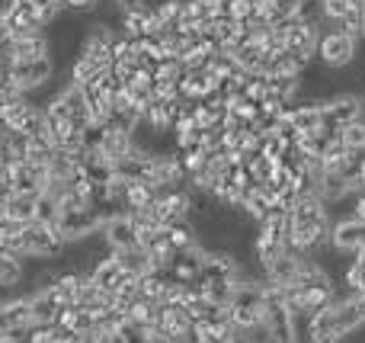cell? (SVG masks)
I'll return each instance as SVG.
<instances>
[{"label":"cell","instance_id":"6da1fadb","mask_svg":"<svg viewBox=\"0 0 365 343\" xmlns=\"http://www.w3.org/2000/svg\"><path fill=\"white\" fill-rule=\"evenodd\" d=\"M356 51H359V42L353 36H346L343 29L336 26H327L317 39V55L314 61L324 64L327 71H346L349 64L356 61Z\"/></svg>","mask_w":365,"mask_h":343},{"label":"cell","instance_id":"7a4b0ae2","mask_svg":"<svg viewBox=\"0 0 365 343\" xmlns=\"http://www.w3.org/2000/svg\"><path fill=\"white\" fill-rule=\"evenodd\" d=\"M6 74H10V81L16 83L26 96H32L36 90L51 83V77H55V61H51V55L36 58V61H13V68L6 71Z\"/></svg>","mask_w":365,"mask_h":343},{"label":"cell","instance_id":"3957f363","mask_svg":"<svg viewBox=\"0 0 365 343\" xmlns=\"http://www.w3.org/2000/svg\"><path fill=\"white\" fill-rule=\"evenodd\" d=\"M48 55V32H26L13 36V61H36Z\"/></svg>","mask_w":365,"mask_h":343},{"label":"cell","instance_id":"277c9868","mask_svg":"<svg viewBox=\"0 0 365 343\" xmlns=\"http://www.w3.org/2000/svg\"><path fill=\"white\" fill-rule=\"evenodd\" d=\"M26 282V260L13 250H0V289L16 295V286Z\"/></svg>","mask_w":365,"mask_h":343},{"label":"cell","instance_id":"5b68a950","mask_svg":"<svg viewBox=\"0 0 365 343\" xmlns=\"http://www.w3.org/2000/svg\"><path fill=\"white\" fill-rule=\"evenodd\" d=\"M36 199L38 196H23V193H13L10 203L4 205L10 225H32V222H36Z\"/></svg>","mask_w":365,"mask_h":343},{"label":"cell","instance_id":"8992f818","mask_svg":"<svg viewBox=\"0 0 365 343\" xmlns=\"http://www.w3.org/2000/svg\"><path fill=\"white\" fill-rule=\"evenodd\" d=\"M100 151H103V158H106L109 164H115V160H122L125 154H132V135H128V132H113V128H106Z\"/></svg>","mask_w":365,"mask_h":343},{"label":"cell","instance_id":"52a82bcc","mask_svg":"<svg viewBox=\"0 0 365 343\" xmlns=\"http://www.w3.org/2000/svg\"><path fill=\"white\" fill-rule=\"evenodd\" d=\"M103 64H96V61H90V58H81L77 55L74 61H71V83H74V87H93L96 81H100V74H103Z\"/></svg>","mask_w":365,"mask_h":343},{"label":"cell","instance_id":"ba28073f","mask_svg":"<svg viewBox=\"0 0 365 343\" xmlns=\"http://www.w3.org/2000/svg\"><path fill=\"white\" fill-rule=\"evenodd\" d=\"M154 199H158V193L151 190V183H145V180H135V183H128V190H125V212H145V209H151Z\"/></svg>","mask_w":365,"mask_h":343},{"label":"cell","instance_id":"9c48e42d","mask_svg":"<svg viewBox=\"0 0 365 343\" xmlns=\"http://www.w3.org/2000/svg\"><path fill=\"white\" fill-rule=\"evenodd\" d=\"M336 29H343L346 36H353L356 42H365V4H353L349 13L336 23Z\"/></svg>","mask_w":365,"mask_h":343},{"label":"cell","instance_id":"30bf717a","mask_svg":"<svg viewBox=\"0 0 365 343\" xmlns=\"http://www.w3.org/2000/svg\"><path fill=\"white\" fill-rule=\"evenodd\" d=\"M336 138L343 141L346 151H365V119H356V122H349V126H343L340 132H336Z\"/></svg>","mask_w":365,"mask_h":343},{"label":"cell","instance_id":"8fae6325","mask_svg":"<svg viewBox=\"0 0 365 343\" xmlns=\"http://www.w3.org/2000/svg\"><path fill=\"white\" fill-rule=\"evenodd\" d=\"M221 4H225V16L231 23H250L253 13H257L253 0H221Z\"/></svg>","mask_w":365,"mask_h":343},{"label":"cell","instance_id":"7c38bea8","mask_svg":"<svg viewBox=\"0 0 365 343\" xmlns=\"http://www.w3.org/2000/svg\"><path fill=\"white\" fill-rule=\"evenodd\" d=\"M349 6H353V0H321L324 26H336L349 13Z\"/></svg>","mask_w":365,"mask_h":343},{"label":"cell","instance_id":"4fadbf2b","mask_svg":"<svg viewBox=\"0 0 365 343\" xmlns=\"http://www.w3.org/2000/svg\"><path fill=\"white\" fill-rule=\"evenodd\" d=\"M109 6H113L119 16H128V13H138V10H145V0H106Z\"/></svg>","mask_w":365,"mask_h":343},{"label":"cell","instance_id":"5bb4252c","mask_svg":"<svg viewBox=\"0 0 365 343\" xmlns=\"http://www.w3.org/2000/svg\"><path fill=\"white\" fill-rule=\"evenodd\" d=\"M272 6H276V13L282 19H289V16H298V10H302V4L304 0H269Z\"/></svg>","mask_w":365,"mask_h":343},{"label":"cell","instance_id":"9a60e30c","mask_svg":"<svg viewBox=\"0 0 365 343\" xmlns=\"http://www.w3.org/2000/svg\"><path fill=\"white\" fill-rule=\"evenodd\" d=\"M103 0H68V10L74 13H83V16H93L96 10H100Z\"/></svg>","mask_w":365,"mask_h":343},{"label":"cell","instance_id":"2e32d148","mask_svg":"<svg viewBox=\"0 0 365 343\" xmlns=\"http://www.w3.org/2000/svg\"><path fill=\"white\" fill-rule=\"evenodd\" d=\"M10 196H13V186H10V173H6V167H4V170H0V209L10 203Z\"/></svg>","mask_w":365,"mask_h":343},{"label":"cell","instance_id":"e0dca14e","mask_svg":"<svg viewBox=\"0 0 365 343\" xmlns=\"http://www.w3.org/2000/svg\"><path fill=\"white\" fill-rule=\"evenodd\" d=\"M349 218H356V222L365 225V193H356L353 196V212H349Z\"/></svg>","mask_w":365,"mask_h":343},{"label":"cell","instance_id":"ac0fdd59","mask_svg":"<svg viewBox=\"0 0 365 343\" xmlns=\"http://www.w3.org/2000/svg\"><path fill=\"white\" fill-rule=\"evenodd\" d=\"M170 4H173V6H177V10H180V13H186V10H192V6H199V4H202V0H170Z\"/></svg>","mask_w":365,"mask_h":343},{"label":"cell","instance_id":"d6986e66","mask_svg":"<svg viewBox=\"0 0 365 343\" xmlns=\"http://www.w3.org/2000/svg\"><path fill=\"white\" fill-rule=\"evenodd\" d=\"M0 343H23V340H0Z\"/></svg>","mask_w":365,"mask_h":343},{"label":"cell","instance_id":"ffe728a7","mask_svg":"<svg viewBox=\"0 0 365 343\" xmlns=\"http://www.w3.org/2000/svg\"><path fill=\"white\" fill-rule=\"evenodd\" d=\"M253 4H269V0H253Z\"/></svg>","mask_w":365,"mask_h":343}]
</instances>
